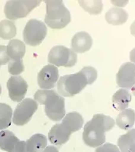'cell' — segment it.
Masks as SVG:
<instances>
[{"label":"cell","mask_w":135,"mask_h":152,"mask_svg":"<svg viewBox=\"0 0 135 152\" xmlns=\"http://www.w3.org/2000/svg\"><path fill=\"white\" fill-rule=\"evenodd\" d=\"M113 118L104 114H95L83 127V140L87 146L97 148L106 141V133L114 127Z\"/></svg>","instance_id":"cell-1"},{"label":"cell","mask_w":135,"mask_h":152,"mask_svg":"<svg viewBox=\"0 0 135 152\" xmlns=\"http://www.w3.org/2000/svg\"><path fill=\"white\" fill-rule=\"evenodd\" d=\"M34 100L45 106L46 116L53 121H60L66 115L65 99L55 91L39 90L34 95Z\"/></svg>","instance_id":"cell-2"},{"label":"cell","mask_w":135,"mask_h":152,"mask_svg":"<svg viewBox=\"0 0 135 152\" xmlns=\"http://www.w3.org/2000/svg\"><path fill=\"white\" fill-rule=\"evenodd\" d=\"M45 23L53 29H63L70 23L71 15L63 2L60 0L46 1Z\"/></svg>","instance_id":"cell-3"},{"label":"cell","mask_w":135,"mask_h":152,"mask_svg":"<svg viewBox=\"0 0 135 152\" xmlns=\"http://www.w3.org/2000/svg\"><path fill=\"white\" fill-rule=\"evenodd\" d=\"M88 84L89 80L82 68L78 73L60 77L57 82L58 93L63 96L70 97L78 94Z\"/></svg>","instance_id":"cell-4"},{"label":"cell","mask_w":135,"mask_h":152,"mask_svg":"<svg viewBox=\"0 0 135 152\" xmlns=\"http://www.w3.org/2000/svg\"><path fill=\"white\" fill-rule=\"evenodd\" d=\"M40 3L41 1L38 0H10L5 5L4 13L10 20L21 19L27 16Z\"/></svg>","instance_id":"cell-5"},{"label":"cell","mask_w":135,"mask_h":152,"mask_svg":"<svg viewBox=\"0 0 135 152\" xmlns=\"http://www.w3.org/2000/svg\"><path fill=\"white\" fill-rule=\"evenodd\" d=\"M47 35V28L44 23L38 19H32L26 23L23 30V39L26 44L32 46L42 43Z\"/></svg>","instance_id":"cell-6"},{"label":"cell","mask_w":135,"mask_h":152,"mask_svg":"<svg viewBox=\"0 0 135 152\" xmlns=\"http://www.w3.org/2000/svg\"><path fill=\"white\" fill-rule=\"evenodd\" d=\"M48 61L56 67H71L77 64V55L72 49L64 46H56L50 50Z\"/></svg>","instance_id":"cell-7"},{"label":"cell","mask_w":135,"mask_h":152,"mask_svg":"<svg viewBox=\"0 0 135 152\" xmlns=\"http://www.w3.org/2000/svg\"><path fill=\"white\" fill-rule=\"evenodd\" d=\"M38 109V103L31 98L23 99L15 107L12 114V122L17 126L26 124Z\"/></svg>","instance_id":"cell-8"},{"label":"cell","mask_w":135,"mask_h":152,"mask_svg":"<svg viewBox=\"0 0 135 152\" xmlns=\"http://www.w3.org/2000/svg\"><path fill=\"white\" fill-rule=\"evenodd\" d=\"M0 149L6 152H26V145L12 131L2 130L0 132Z\"/></svg>","instance_id":"cell-9"},{"label":"cell","mask_w":135,"mask_h":152,"mask_svg":"<svg viewBox=\"0 0 135 152\" xmlns=\"http://www.w3.org/2000/svg\"><path fill=\"white\" fill-rule=\"evenodd\" d=\"M59 80V70L52 64L44 66L39 72L37 82L41 89L50 90L54 88Z\"/></svg>","instance_id":"cell-10"},{"label":"cell","mask_w":135,"mask_h":152,"mask_svg":"<svg viewBox=\"0 0 135 152\" xmlns=\"http://www.w3.org/2000/svg\"><path fill=\"white\" fill-rule=\"evenodd\" d=\"M9 96L15 102H21L26 94L28 84L20 76H12L7 82Z\"/></svg>","instance_id":"cell-11"},{"label":"cell","mask_w":135,"mask_h":152,"mask_svg":"<svg viewBox=\"0 0 135 152\" xmlns=\"http://www.w3.org/2000/svg\"><path fill=\"white\" fill-rule=\"evenodd\" d=\"M117 83L122 89H131L135 85V64L126 62L117 73Z\"/></svg>","instance_id":"cell-12"},{"label":"cell","mask_w":135,"mask_h":152,"mask_svg":"<svg viewBox=\"0 0 135 152\" xmlns=\"http://www.w3.org/2000/svg\"><path fill=\"white\" fill-rule=\"evenodd\" d=\"M71 134L72 132L63 124H56L49 131L48 140L53 145L61 146L69 141Z\"/></svg>","instance_id":"cell-13"},{"label":"cell","mask_w":135,"mask_h":152,"mask_svg":"<svg viewBox=\"0 0 135 152\" xmlns=\"http://www.w3.org/2000/svg\"><path fill=\"white\" fill-rule=\"evenodd\" d=\"M93 45V39L87 32L77 33L71 40V49L76 53H83L90 50Z\"/></svg>","instance_id":"cell-14"},{"label":"cell","mask_w":135,"mask_h":152,"mask_svg":"<svg viewBox=\"0 0 135 152\" xmlns=\"http://www.w3.org/2000/svg\"><path fill=\"white\" fill-rule=\"evenodd\" d=\"M128 13L126 10L120 7H113L108 10L105 15V19L109 24L120 26L127 22Z\"/></svg>","instance_id":"cell-15"},{"label":"cell","mask_w":135,"mask_h":152,"mask_svg":"<svg viewBox=\"0 0 135 152\" xmlns=\"http://www.w3.org/2000/svg\"><path fill=\"white\" fill-rule=\"evenodd\" d=\"M70 132L73 133L83 127V118L77 112H69L62 119V123Z\"/></svg>","instance_id":"cell-16"},{"label":"cell","mask_w":135,"mask_h":152,"mask_svg":"<svg viewBox=\"0 0 135 152\" xmlns=\"http://www.w3.org/2000/svg\"><path fill=\"white\" fill-rule=\"evenodd\" d=\"M113 106L117 110L122 111L127 109L131 101V94L125 89H120L113 95Z\"/></svg>","instance_id":"cell-17"},{"label":"cell","mask_w":135,"mask_h":152,"mask_svg":"<svg viewBox=\"0 0 135 152\" xmlns=\"http://www.w3.org/2000/svg\"><path fill=\"white\" fill-rule=\"evenodd\" d=\"M135 123V111L133 109H125L120 112L117 118L116 124L122 130H130Z\"/></svg>","instance_id":"cell-18"},{"label":"cell","mask_w":135,"mask_h":152,"mask_svg":"<svg viewBox=\"0 0 135 152\" xmlns=\"http://www.w3.org/2000/svg\"><path fill=\"white\" fill-rule=\"evenodd\" d=\"M26 152H42L47 146V137L41 134H36L26 141Z\"/></svg>","instance_id":"cell-19"},{"label":"cell","mask_w":135,"mask_h":152,"mask_svg":"<svg viewBox=\"0 0 135 152\" xmlns=\"http://www.w3.org/2000/svg\"><path fill=\"white\" fill-rule=\"evenodd\" d=\"M7 47V53L10 60H22L25 56L26 46L23 41L19 39H12L9 41Z\"/></svg>","instance_id":"cell-20"},{"label":"cell","mask_w":135,"mask_h":152,"mask_svg":"<svg viewBox=\"0 0 135 152\" xmlns=\"http://www.w3.org/2000/svg\"><path fill=\"white\" fill-rule=\"evenodd\" d=\"M120 152H135V129H130L117 140Z\"/></svg>","instance_id":"cell-21"},{"label":"cell","mask_w":135,"mask_h":152,"mask_svg":"<svg viewBox=\"0 0 135 152\" xmlns=\"http://www.w3.org/2000/svg\"><path fill=\"white\" fill-rule=\"evenodd\" d=\"M11 107L4 103H0V130L6 129L11 124L12 118Z\"/></svg>","instance_id":"cell-22"},{"label":"cell","mask_w":135,"mask_h":152,"mask_svg":"<svg viewBox=\"0 0 135 152\" xmlns=\"http://www.w3.org/2000/svg\"><path fill=\"white\" fill-rule=\"evenodd\" d=\"M16 35V26L12 21L4 19L0 22V38L10 39Z\"/></svg>","instance_id":"cell-23"},{"label":"cell","mask_w":135,"mask_h":152,"mask_svg":"<svg viewBox=\"0 0 135 152\" xmlns=\"http://www.w3.org/2000/svg\"><path fill=\"white\" fill-rule=\"evenodd\" d=\"M80 6L91 15H98L103 10V2L100 0H84L79 1Z\"/></svg>","instance_id":"cell-24"},{"label":"cell","mask_w":135,"mask_h":152,"mask_svg":"<svg viewBox=\"0 0 135 152\" xmlns=\"http://www.w3.org/2000/svg\"><path fill=\"white\" fill-rule=\"evenodd\" d=\"M24 69H25V67H24L23 60H10L9 62L8 63V70L12 75H19L24 71Z\"/></svg>","instance_id":"cell-25"},{"label":"cell","mask_w":135,"mask_h":152,"mask_svg":"<svg viewBox=\"0 0 135 152\" xmlns=\"http://www.w3.org/2000/svg\"><path fill=\"white\" fill-rule=\"evenodd\" d=\"M95 152H120V151L117 146L110 143H106L97 147Z\"/></svg>","instance_id":"cell-26"},{"label":"cell","mask_w":135,"mask_h":152,"mask_svg":"<svg viewBox=\"0 0 135 152\" xmlns=\"http://www.w3.org/2000/svg\"><path fill=\"white\" fill-rule=\"evenodd\" d=\"M10 60L7 53V47L4 45H0V66L8 64Z\"/></svg>","instance_id":"cell-27"},{"label":"cell","mask_w":135,"mask_h":152,"mask_svg":"<svg viewBox=\"0 0 135 152\" xmlns=\"http://www.w3.org/2000/svg\"><path fill=\"white\" fill-rule=\"evenodd\" d=\"M42 152H59V150L55 146H46Z\"/></svg>","instance_id":"cell-28"},{"label":"cell","mask_w":135,"mask_h":152,"mask_svg":"<svg viewBox=\"0 0 135 152\" xmlns=\"http://www.w3.org/2000/svg\"><path fill=\"white\" fill-rule=\"evenodd\" d=\"M112 3H114V5L117 6H125L127 3H128V1H112Z\"/></svg>","instance_id":"cell-29"},{"label":"cell","mask_w":135,"mask_h":152,"mask_svg":"<svg viewBox=\"0 0 135 152\" xmlns=\"http://www.w3.org/2000/svg\"><path fill=\"white\" fill-rule=\"evenodd\" d=\"M130 60L131 63L135 64V47L130 53Z\"/></svg>","instance_id":"cell-30"},{"label":"cell","mask_w":135,"mask_h":152,"mask_svg":"<svg viewBox=\"0 0 135 152\" xmlns=\"http://www.w3.org/2000/svg\"><path fill=\"white\" fill-rule=\"evenodd\" d=\"M130 30H131V35L135 37V20L131 24V27H130Z\"/></svg>","instance_id":"cell-31"},{"label":"cell","mask_w":135,"mask_h":152,"mask_svg":"<svg viewBox=\"0 0 135 152\" xmlns=\"http://www.w3.org/2000/svg\"><path fill=\"white\" fill-rule=\"evenodd\" d=\"M131 91H132V93H133L134 96H135V85L133 87H132V88H131Z\"/></svg>","instance_id":"cell-32"},{"label":"cell","mask_w":135,"mask_h":152,"mask_svg":"<svg viewBox=\"0 0 135 152\" xmlns=\"http://www.w3.org/2000/svg\"><path fill=\"white\" fill-rule=\"evenodd\" d=\"M1 93H2V87L0 86V94H1Z\"/></svg>","instance_id":"cell-33"}]
</instances>
